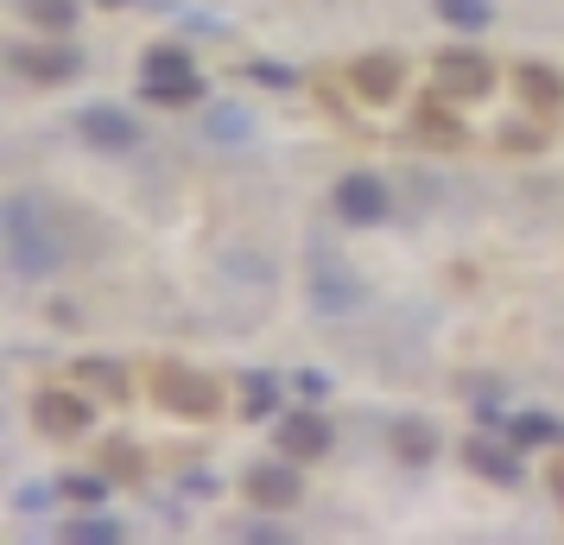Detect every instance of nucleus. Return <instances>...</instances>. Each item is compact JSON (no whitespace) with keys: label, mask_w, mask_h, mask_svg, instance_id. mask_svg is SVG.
Here are the masks:
<instances>
[{"label":"nucleus","mask_w":564,"mask_h":545,"mask_svg":"<svg viewBox=\"0 0 564 545\" xmlns=\"http://www.w3.org/2000/svg\"><path fill=\"white\" fill-rule=\"evenodd\" d=\"M153 400L159 406H172V413H184V418H209L216 413V381L191 374V368H159L153 374Z\"/></svg>","instance_id":"nucleus-2"},{"label":"nucleus","mask_w":564,"mask_h":545,"mask_svg":"<svg viewBox=\"0 0 564 545\" xmlns=\"http://www.w3.org/2000/svg\"><path fill=\"white\" fill-rule=\"evenodd\" d=\"M393 450H400L406 464H432L437 457V432L425 425V418H406V425L393 432Z\"/></svg>","instance_id":"nucleus-13"},{"label":"nucleus","mask_w":564,"mask_h":545,"mask_svg":"<svg viewBox=\"0 0 564 545\" xmlns=\"http://www.w3.org/2000/svg\"><path fill=\"white\" fill-rule=\"evenodd\" d=\"M64 539H77V545H115V539H121V526H115V520H96V514H89V520H70V526H64Z\"/></svg>","instance_id":"nucleus-18"},{"label":"nucleus","mask_w":564,"mask_h":545,"mask_svg":"<svg viewBox=\"0 0 564 545\" xmlns=\"http://www.w3.org/2000/svg\"><path fill=\"white\" fill-rule=\"evenodd\" d=\"M324 388H330L324 374H299V393H305V400H324Z\"/></svg>","instance_id":"nucleus-25"},{"label":"nucleus","mask_w":564,"mask_h":545,"mask_svg":"<svg viewBox=\"0 0 564 545\" xmlns=\"http://www.w3.org/2000/svg\"><path fill=\"white\" fill-rule=\"evenodd\" d=\"M520 89H527V102L533 108H558V77H552V70H545V64H527V70H520Z\"/></svg>","instance_id":"nucleus-17"},{"label":"nucleus","mask_w":564,"mask_h":545,"mask_svg":"<svg viewBox=\"0 0 564 545\" xmlns=\"http://www.w3.org/2000/svg\"><path fill=\"white\" fill-rule=\"evenodd\" d=\"M349 83H356L361 102H393L400 96V64L393 57H361L356 70H349Z\"/></svg>","instance_id":"nucleus-10"},{"label":"nucleus","mask_w":564,"mask_h":545,"mask_svg":"<svg viewBox=\"0 0 564 545\" xmlns=\"http://www.w3.org/2000/svg\"><path fill=\"white\" fill-rule=\"evenodd\" d=\"M254 77L267 83V89H292V70H285V64H254Z\"/></svg>","instance_id":"nucleus-24"},{"label":"nucleus","mask_w":564,"mask_h":545,"mask_svg":"<svg viewBox=\"0 0 564 545\" xmlns=\"http://www.w3.org/2000/svg\"><path fill=\"white\" fill-rule=\"evenodd\" d=\"M336 209H343V222H387L393 197H387V184L375 172H349L336 184Z\"/></svg>","instance_id":"nucleus-3"},{"label":"nucleus","mask_w":564,"mask_h":545,"mask_svg":"<svg viewBox=\"0 0 564 545\" xmlns=\"http://www.w3.org/2000/svg\"><path fill=\"white\" fill-rule=\"evenodd\" d=\"M0 248H7V266L20 280H52L57 266H64V248H57L52 222H45L39 197H26V190H13L0 204Z\"/></svg>","instance_id":"nucleus-1"},{"label":"nucleus","mask_w":564,"mask_h":545,"mask_svg":"<svg viewBox=\"0 0 564 545\" xmlns=\"http://www.w3.org/2000/svg\"><path fill=\"white\" fill-rule=\"evenodd\" d=\"M13 64H20L32 83H64V77H77V70H83L77 52H26V45L13 52Z\"/></svg>","instance_id":"nucleus-11"},{"label":"nucleus","mask_w":564,"mask_h":545,"mask_svg":"<svg viewBox=\"0 0 564 545\" xmlns=\"http://www.w3.org/2000/svg\"><path fill=\"white\" fill-rule=\"evenodd\" d=\"M140 96H147V102L178 108V102H197V96H204V77H197V70H172V77H140Z\"/></svg>","instance_id":"nucleus-12"},{"label":"nucleus","mask_w":564,"mask_h":545,"mask_svg":"<svg viewBox=\"0 0 564 545\" xmlns=\"http://www.w3.org/2000/svg\"><path fill=\"white\" fill-rule=\"evenodd\" d=\"M280 450L292 457V464L324 457V450H330V418H324V413H292L280 425Z\"/></svg>","instance_id":"nucleus-5"},{"label":"nucleus","mask_w":564,"mask_h":545,"mask_svg":"<svg viewBox=\"0 0 564 545\" xmlns=\"http://www.w3.org/2000/svg\"><path fill=\"white\" fill-rule=\"evenodd\" d=\"M299 494H305V476H292L285 464L248 469V501H254V508H273V514H280V508H292Z\"/></svg>","instance_id":"nucleus-6"},{"label":"nucleus","mask_w":564,"mask_h":545,"mask_svg":"<svg viewBox=\"0 0 564 545\" xmlns=\"http://www.w3.org/2000/svg\"><path fill=\"white\" fill-rule=\"evenodd\" d=\"M552 489H558V501H564V469H558V476H552Z\"/></svg>","instance_id":"nucleus-26"},{"label":"nucleus","mask_w":564,"mask_h":545,"mask_svg":"<svg viewBox=\"0 0 564 545\" xmlns=\"http://www.w3.org/2000/svg\"><path fill=\"white\" fill-rule=\"evenodd\" d=\"M209 133H216V140H248L254 128H248V115H241V108H229V102H223L216 115H209Z\"/></svg>","instance_id":"nucleus-20"},{"label":"nucleus","mask_w":564,"mask_h":545,"mask_svg":"<svg viewBox=\"0 0 564 545\" xmlns=\"http://www.w3.org/2000/svg\"><path fill=\"white\" fill-rule=\"evenodd\" d=\"M437 13H444L457 32H482L488 20H495V7H488V0H437Z\"/></svg>","instance_id":"nucleus-15"},{"label":"nucleus","mask_w":564,"mask_h":545,"mask_svg":"<svg viewBox=\"0 0 564 545\" xmlns=\"http://www.w3.org/2000/svg\"><path fill=\"white\" fill-rule=\"evenodd\" d=\"M437 83H444V96H463V102H469V96H488V89H495V77H488V64L482 57H444V64H437Z\"/></svg>","instance_id":"nucleus-9"},{"label":"nucleus","mask_w":564,"mask_h":545,"mask_svg":"<svg viewBox=\"0 0 564 545\" xmlns=\"http://www.w3.org/2000/svg\"><path fill=\"white\" fill-rule=\"evenodd\" d=\"M83 140L89 146H102V153H128V146H140V121H128L121 108H83Z\"/></svg>","instance_id":"nucleus-4"},{"label":"nucleus","mask_w":564,"mask_h":545,"mask_svg":"<svg viewBox=\"0 0 564 545\" xmlns=\"http://www.w3.org/2000/svg\"><path fill=\"white\" fill-rule=\"evenodd\" d=\"M172 70H191V57L172 52V45H159V52H147V77H172Z\"/></svg>","instance_id":"nucleus-22"},{"label":"nucleus","mask_w":564,"mask_h":545,"mask_svg":"<svg viewBox=\"0 0 564 545\" xmlns=\"http://www.w3.org/2000/svg\"><path fill=\"white\" fill-rule=\"evenodd\" d=\"M26 13H32V26H45V32L77 26V0H26Z\"/></svg>","instance_id":"nucleus-16"},{"label":"nucleus","mask_w":564,"mask_h":545,"mask_svg":"<svg viewBox=\"0 0 564 545\" xmlns=\"http://www.w3.org/2000/svg\"><path fill=\"white\" fill-rule=\"evenodd\" d=\"M32 413H39V425H45V432H57V438H77L83 425H89V406H83V400H70V393H39V400H32Z\"/></svg>","instance_id":"nucleus-8"},{"label":"nucleus","mask_w":564,"mask_h":545,"mask_svg":"<svg viewBox=\"0 0 564 545\" xmlns=\"http://www.w3.org/2000/svg\"><path fill=\"white\" fill-rule=\"evenodd\" d=\"M311 298H317V312H349L356 305V286H343V266H324L317 280H311Z\"/></svg>","instance_id":"nucleus-14"},{"label":"nucleus","mask_w":564,"mask_h":545,"mask_svg":"<svg viewBox=\"0 0 564 545\" xmlns=\"http://www.w3.org/2000/svg\"><path fill=\"white\" fill-rule=\"evenodd\" d=\"M241 393H248V413H273V400H280L273 374H248V381H241Z\"/></svg>","instance_id":"nucleus-21"},{"label":"nucleus","mask_w":564,"mask_h":545,"mask_svg":"<svg viewBox=\"0 0 564 545\" xmlns=\"http://www.w3.org/2000/svg\"><path fill=\"white\" fill-rule=\"evenodd\" d=\"M463 464L476 469V476H482V482H520V457H513V450H501V444L495 438H469L463 444Z\"/></svg>","instance_id":"nucleus-7"},{"label":"nucleus","mask_w":564,"mask_h":545,"mask_svg":"<svg viewBox=\"0 0 564 545\" xmlns=\"http://www.w3.org/2000/svg\"><path fill=\"white\" fill-rule=\"evenodd\" d=\"M508 432H513V444H552L564 425H558V418H545V413H520Z\"/></svg>","instance_id":"nucleus-19"},{"label":"nucleus","mask_w":564,"mask_h":545,"mask_svg":"<svg viewBox=\"0 0 564 545\" xmlns=\"http://www.w3.org/2000/svg\"><path fill=\"white\" fill-rule=\"evenodd\" d=\"M108 7H121V0H108Z\"/></svg>","instance_id":"nucleus-27"},{"label":"nucleus","mask_w":564,"mask_h":545,"mask_svg":"<svg viewBox=\"0 0 564 545\" xmlns=\"http://www.w3.org/2000/svg\"><path fill=\"white\" fill-rule=\"evenodd\" d=\"M70 494H77V501H102L108 476H70Z\"/></svg>","instance_id":"nucleus-23"}]
</instances>
